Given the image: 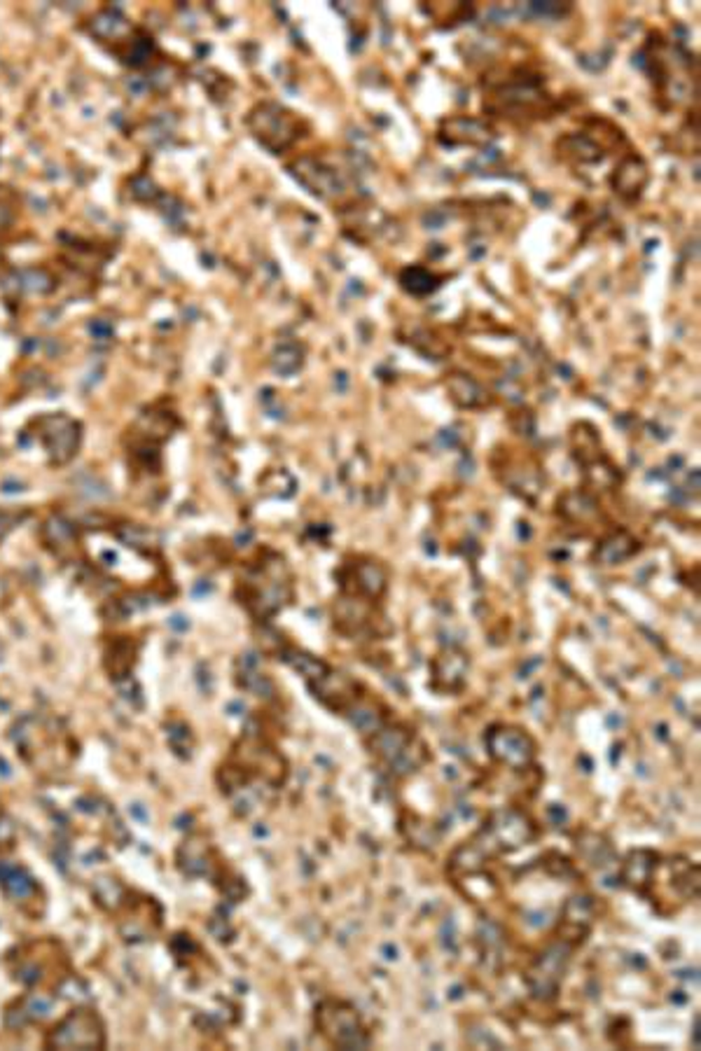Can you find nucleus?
Segmentation results:
<instances>
[{
	"mask_svg": "<svg viewBox=\"0 0 701 1051\" xmlns=\"http://www.w3.org/2000/svg\"><path fill=\"white\" fill-rule=\"evenodd\" d=\"M638 549V542L633 540L632 535L624 533V530H620V533H613L610 538H605L601 545L596 547V561H601L604 566H615V563H622L627 561L629 557H633Z\"/></svg>",
	"mask_w": 701,
	"mask_h": 1051,
	"instance_id": "ddd939ff",
	"label": "nucleus"
},
{
	"mask_svg": "<svg viewBox=\"0 0 701 1051\" xmlns=\"http://www.w3.org/2000/svg\"><path fill=\"white\" fill-rule=\"evenodd\" d=\"M596 919V902L589 895H573L563 907V939L582 944Z\"/></svg>",
	"mask_w": 701,
	"mask_h": 1051,
	"instance_id": "9d476101",
	"label": "nucleus"
},
{
	"mask_svg": "<svg viewBox=\"0 0 701 1051\" xmlns=\"http://www.w3.org/2000/svg\"><path fill=\"white\" fill-rule=\"evenodd\" d=\"M660 853H655V850H632L627 856V860L622 862V872H620V879L622 883L629 885L632 891H636L638 895H645L650 888V881H652V876H655L657 872V865H660Z\"/></svg>",
	"mask_w": 701,
	"mask_h": 1051,
	"instance_id": "9b49d317",
	"label": "nucleus"
},
{
	"mask_svg": "<svg viewBox=\"0 0 701 1051\" xmlns=\"http://www.w3.org/2000/svg\"><path fill=\"white\" fill-rule=\"evenodd\" d=\"M248 127L271 152H281L299 139V120L278 104H259L248 115Z\"/></svg>",
	"mask_w": 701,
	"mask_h": 1051,
	"instance_id": "423d86ee",
	"label": "nucleus"
},
{
	"mask_svg": "<svg viewBox=\"0 0 701 1051\" xmlns=\"http://www.w3.org/2000/svg\"><path fill=\"white\" fill-rule=\"evenodd\" d=\"M400 283H403L405 290L412 294H428L431 290H435L437 285L435 276H432L428 269H423V267H409V269H405L403 274H400Z\"/></svg>",
	"mask_w": 701,
	"mask_h": 1051,
	"instance_id": "4468645a",
	"label": "nucleus"
},
{
	"mask_svg": "<svg viewBox=\"0 0 701 1051\" xmlns=\"http://www.w3.org/2000/svg\"><path fill=\"white\" fill-rule=\"evenodd\" d=\"M293 601V573L283 557L271 554L243 580V603L258 620L277 615Z\"/></svg>",
	"mask_w": 701,
	"mask_h": 1051,
	"instance_id": "f03ea898",
	"label": "nucleus"
},
{
	"mask_svg": "<svg viewBox=\"0 0 701 1051\" xmlns=\"http://www.w3.org/2000/svg\"><path fill=\"white\" fill-rule=\"evenodd\" d=\"M487 750L498 765L512 771H523L533 765L538 746L533 736L517 724H494L487 731Z\"/></svg>",
	"mask_w": 701,
	"mask_h": 1051,
	"instance_id": "0eeeda50",
	"label": "nucleus"
},
{
	"mask_svg": "<svg viewBox=\"0 0 701 1051\" xmlns=\"http://www.w3.org/2000/svg\"><path fill=\"white\" fill-rule=\"evenodd\" d=\"M468 657L463 652L449 649L444 655L432 661V690L435 692H459L466 683Z\"/></svg>",
	"mask_w": 701,
	"mask_h": 1051,
	"instance_id": "f8f14e48",
	"label": "nucleus"
},
{
	"mask_svg": "<svg viewBox=\"0 0 701 1051\" xmlns=\"http://www.w3.org/2000/svg\"><path fill=\"white\" fill-rule=\"evenodd\" d=\"M573 951L575 944L569 942V939H563V937H559L557 942L550 944V947L533 960V965L529 967V972H526V977L523 979H526V986H529L531 995H533L535 1000H541V1002H552V1000L557 998L563 977H566V970H569L570 965V958H573Z\"/></svg>",
	"mask_w": 701,
	"mask_h": 1051,
	"instance_id": "39448f33",
	"label": "nucleus"
},
{
	"mask_svg": "<svg viewBox=\"0 0 701 1051\" xmlns=\"http://www.w3.org/2000/svg\"><path fill=\"white\" fill-rule=\"evenodd\" d=\"M589 839L592 841H582V844H578V850H582V856L592 862V865H596V867H605L610 860H615V856H613V848H610V844L604 839V837H598V834H589Z\"/></svg>",
	"mask_w": 701,
	"mask_h": 1051,
	"instance_id": "2eb2a0df",
	"label": "nucleus"
},
{
	"mask_svg": "<svg viewBox=\"0 0 701 1051\" xmlns=\"http://www.w3.org/2000/svg\"><path fill=\"white\" fill-rule=\"evenodd\" d=\"M535 839H538V825L531 820L529 813L519 809L494 811L482 825V829L470 841L454 850L449 867L456 876L459 874L470 876V874L482 872L487 860H494L503 853H514L523 846H531Z\"/></svg>",
	"mask_w": 701,
	"mask_h": 1051,
	"instance_id": "f257e3e1",
	"label": "nucleus"
},
{
	"mask_svg": "<svg viewBox=\"0 0 701 1051\" xmlns=\"http://www.w3.org/2000/svg\"><path fill=\"white\" fill-rule=\"evenodd\" d=\"M105 1042L104 1023L89 1010H77L52 1030L47 1045L61 1049H101Z\"/></svg>",
	"mask_w": 701,
	"mask_h": 1051,
	"instance_id": "6e6552de",
	"label": "nucleus"
},
{
	"mask_svg": "<svg viewBox=\"0 0 701 1051\" xmlns=\"http://www.w3.org/2000/svg\"><path fill=\"white\" fill-rule=\"evenodd\" d=\"M341 592L346 596H362L377 601L384 596L388 586V570L374 558H358L356 563H346L341 570Z\"/></svg>",
	"mask_w": 701,
	"mask_h": 1051,
	"instance_id": "1a4fd4ad",
	"label": "nucleus"
},
{
	"mask_svg": "<svg viewBox=\"0 0 701 1051\" xmlns=\"http://www.w3.org/2000/svg\"><path fill=\"white\" fill-rule=\"evenodd\" d=\"M369 753L393 775H412L428 762V750L414 731L405 724H388L369 734Z\"/></svg>",
	"mask_w": 701,
	"mask_h": 1051,
	"instance_id": "7ed1b4c3",
	"label": "nucleus"
},
{
	"mask_svg": "<svg viewBox=\"0 0 701 1051\" xmlns=\"http://www.w3.org/2000/svg\"><path fill=\"white\" fill-rule=\"evenodd\" d=\"M316 1028L337 1049H368L369 1033L362 1023L360 1014L344 1000H323L316 1007Z\"/></svg>",
	"mask_w": 701,
	"mask_h": 1051,
	"instance_id": "20e7f679",
	"label": "nucleus"
}]
</instances>
